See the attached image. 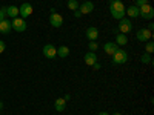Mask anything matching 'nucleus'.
Returning a JSON list of instances; mask_svg holds the SVG:
<instances>
[{
  "mask_svg": "<svg viewBox=\"0 0 154 115\" xmlns=\"http://www.w3.org/2000/svg\"><path fill=\"white\" fill-rule=\"evenodd\" d=\"M32 5L31 3H22V6L19 8V16H22V19H26L32 14Z\"/></svg>",
  "mask_w": 154,
  "mask_h": 115,
  "instance_id": "0eeeda50",
  "label": "nucleus"
},
{
  "mask_svg": "<svg viewBox=\"0 0 154 115\" xmlns=\"http://www.w3.org/2000/svg\"><path fill=\"white\" fill-rule=\"evenodd\" d=\"M5 19H6V6L0 8V22L5 20Z\"/></svg>",
  "mask_w": 154,
  "mask_h": 115,
  "instance_id": "b1692460",
  "label": "nucleus"
},
{
  "mask_svg": "<svg viewBox=\"0 0 154 115\" xmlns=\"http://www.w3.org/2000/svg\"><path fill=\"white\" fill-rule=\"evenodd\" d=\"M117 46H125L126 43H128V37H126V34H117L116 35V42H114Z\"/></svg>",
  "mask_w": 154,
  "mask_h": 115,
  "instance_id": "f3484780",
  "label": "nucleus"
},
{
  "mask_svg": "<svg viewBox=\"0 0 154 115\" xmlns=\"http://www.w3.org/2000/svg\"><path fill=\"white\" fill-rule=\"evenodd\" d=\"M5 48H6V46H5V42H3V40H0V54H2L3 51H5Z\"/></svg>",
  "mask_w": 154,
  "mask_h": 115,
  "instance_id": "a878e982",
  "label": "nucleus"
},
{
  "mask_svg": "<svg viewBox=\"0 0 154 115\" xmlns=\"http://www.w3.org/2000/svg\"><path fill=\"white\" fill-rule=\"evenodd\" d=\"M83 61L86 63L88 66H93L94 63H97V55H96V52H88V54H85Z\"/></svg>",
  "mask_w": 154,
  "mask_h": 115,
  "instance_id": "f8f14e48",
  "label": "nucleus"
},
{
  "mask_svg": "<svg viewBox=\"0 0 154 115\" xmlns=\"http://www.w3.org/2000/svg\"><path fill=\"white\" fill-rule=\"evenodd\" d=\"M139 16L143 17V19H146V20H151V19L154 17V9H152V6H151L149 3L140 6V8H139Z\"/></svg>",
  "mask_w": 154,
  "mask_h": 115,
  "instance_id": "20e7f679",
  "label": "nucleus"
},
{
  "mask_svg": "<svg viewBox=\"0 0 154 115\" xmlns=\"http://www.w3.org/2000/svg\"><path fill=\"white\" fill-rule=\"evenodd\" d=\"M57 55H59V58H66L69 55V48L68 46H59Z\"/></svg>",
  "mask_w": 154,
  "mask_h": 115,
  "instance_id": "6ab92c4d",
  "label": "nucleus"
},
{
  "mask_svg": "<svg viewBox=\"0 0 154 115\" xmlns=\"http://www.w3.org/2000/svg\"><path fill=\"white\" fill-rule=\"evenodd\" d=\"M2 108H3V103H2V101H0V111H2Z\"/></svg>",
  "mask_w": 154,
  "mask_h": 115,
  "instance_id": "2f4dec72",
  "label": "nucleus"
},
{
  "mask_svg": "<svg viewBox=\"0 0 154 115\" xmlns=\"http://www.w3.org/2000/svg\"><path fill=\"white\" fill-rule=\"evenodd\" d=\"M79 11H80V14H89V12H93L94 11V3L93 2H85L82 5H79Z\"/></svg>",
  "mask_w": 154,
  "mask_h": 115,
  "instance_id": "9d476101",
  "label": "nucleus"
},
{
  "mask_svg": "<svg viewBox=\"0 0 154 115\" xmlns=\"http://www.w3.org/2000/svg\"><path fill=\"white\" fill-rule=\"evenodd\" d=\"M140 61H142L143 65H151V63H152L151 54H146V52H143V54H142V57H140Z\"/></svg>",
  "mask_w": 154,
  "mask_h": 115,
  "instance_id": "aec40b11",
  "label": "nucleus"
},
{
  "mask_svg": "<svg viewBox=\"0 0 154 115\" xmlns=\"http://www.w3.org/2000/svg\"><path fill=\"white\" fill-rule=\"evenodd\" d=\"M117 49H119V46L116 45L114 42H106L103 45V51H105V54H108V55H112Z\"/></svg>",
  "mask_w": 154,
  "mask_h": 115,
  "instance_id": "9b49d317",
  "label": "nucleus"
},
{
  "mask_svg": "<svg viewBox=\"0 0 154 115\" xmlns=\"http://www.w3.org/2000/svg\"><path fill=\"white\" fill-rule=\"evenodd\" d=\"M88 48H89V52H96V51L99 49L97 40H89V45H88Z\"/></svg>",
  "mask_w": 154,
  "mask_h": 115,
  "instance_id": "412c9836",
  "label": "nucleus"
},
{
  "mask_svg": "<svg viewBox=\"0 0 154 115\" xmlns=\"http://www.w3.org/2000/svg\"><path fill=\"white\" fill-rule=\"evenodd\" d=\"M146 29L152 32V29H154V25H152V23H149V25H148V28H146Z\"/></svg>",
  "mask_w": 154,
  "mask_h": 115,
  "instance_id": "cd10ccee",
  "label": "nucleus"
},
{
  "mask_svg": "<svg viewBox=\"0 0 154 115\" xmlns=\"http://www.w3.org/2000/svg\"><path fill=\"white\" fill-rule=\"evenodd\" d=\"M111 57H112V63H114V65H123V63L128 61V52L123 51V49H120V48L116 51Z\"/></svg>",
  "mask_w": 154,
  "mask_h": 115,
  "instance_id": "f03ea898",
  "label": "nucleus"
},
{
  "mask_svg": "<svg viewBox=\"0 0 154 115\" xmlns=\"http://www.w3.org/2000/svg\"><path fill=\"white\" fill-rule=\"evenodd\" d=\"M109 11L116 20L125 17V5L122 3V0H109Z\"/></svg>",
  "mask_w": 154,
  "mask_h": 115,
  "instance_id": "f257e3e1",
  "label": "nucleus"
},
{
  "mask_svg": "<svg viewBox=\"0 0 154 115\" xmlns=\"http://www.w3.org/2000/svg\"><path fill=\"white\" fill-rule=\"evenodd\" d=\"M11 29H12V26H11V22L8 19L0 22V32H2V34H9Z\"/></svg>",
  "mask_w": 154,
  "mask_h": 115,
  "instance_id": "ddd939ff",
  "label": "nucleus"
},
{
  "mask_svg": "<svg viewBox=\"0 0 154 115\" xmlns=\"http://www.w3.org/2000/svg\"><path fill=\"white\" fill-rule=\"evenodd\" d=\"M125 14H128L131 19H136V17H139V8L136 5L128 6V8H125Z\"/></svg>",
  "mask_w": 154,
  "mask_h": 115,
  "instance_id": "4468645a",
  "label": "nucleus"
},
{
  "mask_svg": "<svg viewBox=\"0 0 154 115\" xmlns=\"http://www.w3.org/2000/svg\"><path fill=\"white\" fill-rule=\"evenodd\" d=\"M71 98V95H65V97H63V100H65V101H68Z\"/></svg>",
  "mask_w": 154,
  "mask_h": 115,
  "instance_id": "c756f323",
  "label": "nucleus"
},
{
  "mask_svg": "<svg viewBox=\"0 0 154 115\" xmlns=\"http://www.w3.org/2000/svg\"><path fill=\"white\" fill-rule=\"evenodd\" d=\"M65 108H66V101L63 100V98H57L54 101V109L57 112H63V111H65Z\"/></svg>",
  "mask_w": 154,
  "mask_h": 115,
  "instance_id": "dca6fc26",
  "label": "nucleus"
},
{
  "mask_svg": "<svg viewBox=\"0 0 154 115\" xmlns=\"http://www.w3.org/2000/svg\"><path fill=\"white\" fill-rule=\"evenodd\" d=\"M93 68L97 71V69H100V65H99V63H94V65H93Z\"/></svg>",
  "mask_w": 154,
  "mask_h": 115,
  "instance_id": "c85d7f7f",
  "label": "nucleus"
},
{
  "mask_svg": "<svg viewBox=\"0 0 154 115\" xmlns=\"http://www.w3.org/2000/svg\"><path fill=\"white\" fill-rule=\"evenodd\" d=\"M6 16L8 17H11V19H16V17H19V8L17 6H6Z\"/></svg>",
  "mask_w": 154,
  "mask_h": 115,
  "instance_id": "a211bd4d",
  "label": "nucleus"
},
{
  "mask_svg": "<svg viewBox=\"0 0 154 115\" xmlns=\"http://www.w3.org/2000/svg\"><path fill=\"white\" fill-rule=\"evenodd\" d=\"M136 37H137L139 42H143V43H145V42H148V40H151V38H152V32L143 28V29H139V31H137Z\"/></svg>",
  "mask_w": 154,
  "mask_h": 115,
  "instance_id": "6e6552de",
  "label": "nucleus"
},
{
  "mask_svg": "<svg viewBox=\"0 0 154 115\" xmlns=\"http://www.w3.org/2000/svg\"><path fill=\"white\" fill-rule=\"evenodd\" d=\"M99 115H109V114H108V112H100Z\"/></svg>",
  "mask_w": 154,
  "mask_h": 115,
  "instance_id": "7c9ffc66",
  "label": "nucleus"
},
{
  "mask_svg": "<svg viewBox=\"0 0 154 115\" xmlns=\"http://www.w3.org/2000/svg\"><path fill=\"white\" fill-rule=\"evenodd\" d=\"M43 55L46 58H56L57 57V48L54 45H51V43L45 45L43 46Z\"/></svg>",
  "mask_w": 154,
  "mask_h": 115,
  "instance_id": "423d86ee",
  "label": "nucleus"
},
{
  "mask_svg": "<svg viewBox=\"0 0 154 115\" xmlns=\"http://www.w3.org/2000/svg\"><path fill=\"white\" fill-rule=\"evenodd\" d=\"M68 8L71 11H77V9H79V3H77V0H68Z\"/></svg>",
  "mask_w": 154,
  "mask_h": 115,
  "instance_id": "4be33fe9",
  "label": "nucleus"
},
{
  "mask_svg": "<svg viewBox=\"0 0 154 115\" xmlns=\"http://www.w3.org/2000/svg\"><path fill=\"white\" fill-rule=\"evenodd\" d=\"M49 23L53 28H60L63 25V17L60 14H57V12H54V14L49 16Z\"/></svg>",
  "mask_w": 154,
  "mask_h": 115,
  "instance_id": "1a4fd4ad",
  "label": "nucleus"
},
{
  "mask_svg": "<svg viewBox=\"0 0 154 115\" xmlns=\"http://www.w3.org/2000/svg\"><path fill=\"white\" fill-rule=\"evenodd\" d=\"M119 31L122 34H128V32H131L133 31V22L130 19H120L119 20Z\"/></svg>",
  "mask_w": 154,
  "mask_h": 115,
  "instance_id": "39448f33",
  "label": "nucleus"
},
{
  "mask_svg": "<svg viewBox=\"0 0 154 115\" xmlns=\"http://www.w3.org/2000/svg\"><path fill=\"white\" fill-rule=\"evenodd\" d=\"M11 26L16 32H25L26 31V22H25V19H22V17H16V19H12Z\"/></svg>",
  "mask_w": 154,
  "mask_h": 115,
  "instance_id": "7ed1b4c3",
  "label": "nucleus"
},
{
  "mask_svg": "<svg viewBox=\"0 0 154 115\" xmlns=\"http://www.w3.org/2000/svg\"><path fill=\"white\" fill-rule=\"evenodd\" d=\"M146 3H148V0H136V6H137V8L143 6V5H146Z\"/></svg>",
  "mask_w": 154,
  "mask_h": 115,
  "instance_id": "393cba45",
  "label": "nucleus"
},
{
  "mask_svg": "<svg viewBox=\"0 0 154 115\" xmlns=\"http://www.w3.org/2000/svg\"><path fill=\"white\" fill-rule=\"evenodd\" d=\"M114 115H122V114H119V112H117V114H114Z\"/></svg>",
  "mask_w": 154,
  "mask_h": 115,
  "instance_id": "473e14b6",
  "label": "nucleus"
},
{
  "mask_svg": "<svg viewBox=\"0 0 154 115\" xmlns=\"http://www.w3.org/2000/svg\"><path fill=\"white\" fill-rule=\"evenodd\" d=\"M145 51H146V54H151L152 51H154V43H152L151 40H148V42L145 43Z\"/></svg>",
  "mask_w": 154,
  "mask_h": 115,
  "instance_id": "5701e85b",
  "label": "nucleus"
},
{
  "mask_svg": "<svg viewBox=\"0 0 154 115\" xmlns=\"http://www.w3.org/2000/svg\"><path fill=\"white\" fill-rule=\"evenodd\" d=\"M86 37L89 38V40H97V37H99V29H97L96 26L88 28V29H86Z\"/></svg>",
  "mask_w": 154,
  "mask_h": 115,
  "instance_id": "2eb2a0df",
  "label": "nucleus"
},
{
  "mask_svg": "<svg viewBox=\"0 0 154 115\" xmlns=\"http://www.w3.org/2000/svg\"><path fill=\"white\" fill-rule=\"evenodd\" d=\"M82 14H80V11L79 9H77V11H74V17H80Z\"/></svg>",
  "mask_w": 154,
  "mask_h": 115,
  "instance_id": "bb28decb",
  "label": "nucleus"
}]
</instances>
